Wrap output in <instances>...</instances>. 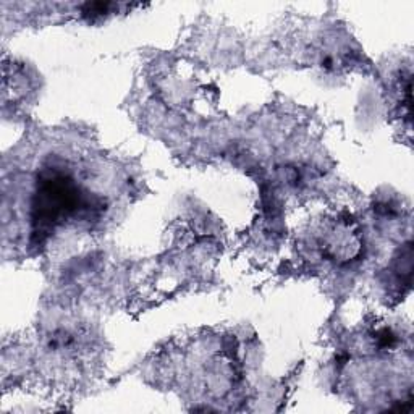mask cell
Here are the masks:
<instances>
[{
  "label": "cell",
  "mask_w": 414,
  "mask_h": 414,
  "mask_svg": "<svg viewBox=\"0 0 414 414\" xmlns=\"http://www.w3.org/2000/svg\"><path fill=\"white\" fill-rule=\"evenodd\" d=\"M80 205L78 188L70 176L57 170L42 173L33 204V237L42 241L55 225Z\"/></svg>",
  "instance_id": "cell-1"
},
{
  "label": "cell",
  "mask_w": 414,
  "mask_h": 414,
  "mask_svg": "<svg viewBox=\"0 0 414 414\" xmlns=\"http://www.w3.org/2000/svg\"><path fill=\"white\" fill-rule=\"evenodd\" d=\"M110 8L109 2H92V4H86L83 7V15L86 16H99L107 13V10Z\"/></svg>",
  "instance_id": "cell-2"
},
{
  "label": "cell",
  "mask_w": 414,
  "mask_h": 414,
  "mask_svg": "<svg viewBox=\"0 0 414 414\" xmlns=\"http://www.w3.org/2000/svg\"><path fill=\"white\" fill-rule=\"evenodd\" d=\"M377 342H379L380 348H392L395 343H397V337H395L392 333V330H389V328H383V330L379 332Z\"/></svg>",
  "instance_id": "cell-3"
}]
</instances>
